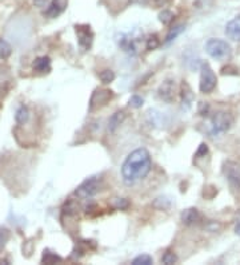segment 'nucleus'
I'll return each instance as SVG.
<instances>
[{"label": "nucleus", "mask_w": 240, "mask_h": 265, "mask_svg": "<svg viewBox=\"0 0 240 265\" xmlns=\"http://www.w3.org/2000/svg\"><path fill=\"white\" fill-rule=\"evenodd\" d=\"M152 168L151 154L147 149H136L122 165V177L126 185H135L148 176Z\"/></svg>", "instance_id": "obj_1"}, {"label": "nucleus", "mask_w": 240, "mask_h": 265, "mask_svg": "<svg viewBox=\"0 0 240 265\" xmlns=\"http://www.w3.org/2000/svg\"><path fill=\"white\" fill-rule=\"evenodd\" d=\"M233 125V117L227 112H217L210 117L207 123V131L212 137L224 134Z\"/></svg>", "instance_id": "obj_2"}, {"label": "nucleus", "mask_w": 240, "mask_h": 265, "mask_svg": "<svg viewBox=\"0 0 240 265\" xmlns=\"http://www.w3.org/2000/svg\"><path fill=\"white\" fill-rule=\"evenodd\" d=\"M206 51L211 58L216 61H228L232 55V48L229 43L221 39H210L206 43Z\"/></svg>", "instance_id": "obj_3"}, {"label": "nucleus", "mask_w": 240, "mask_h": 265, "mask_svg": "<svg viewBox=\"0 0 240 265\" xmlns=\"http://www.w3.org/2000/svg\"><path fill=\"white\" fill-rule=\"evenodd\" d=\"M217 85V78L215 71L212 70L207 62H203L200 66V82H199V90L203 94H210L215 90Z\"/></svg>", "instance_id": "obj_4"}, {"label": "nucleus", "mask_w": 240, "mask_h": 265, "mask_svg": "<svg viewBox=\"0 0 240 265\" xmlns=\"http://www.w3.org/2000/svg\"><path fill=\"white\" fill-rule=\"evenodd\" d=\"M100 189H102V180L96 178V177H91V178H87L76 189V196L82 200L91 198L100 192Z\"/></svg>", "instance_id": "obj_5"}, {"label": "nucleus", "mask_w": 240, "mask_h": 265, "mask_svg": "<svg viewBox=\"0 0 240 265\" xmlns=\"http://www.w3.org/2000/svg\"><path fill=\"white\" fill-rule=\"evenodd\" d=\"M224 176L233 189H240V164L235 161H225L223 166Z\"/></svg>", "instance_id": "obj_6"}, {"label": "nucleus", "mask_w": 240, "mask_h": 265, "mask_svg": "<svg viewBox=\"0 0 240 265\" xmlns=\"http://www.w3.org/2000/svg\"><path fill=\"white\" fill-rule=\"evenodd\" d=\"M112 98H114V94L111 90H95L90 100V110L94 112L96 109L103 108Z\"/></svg>", "instance_id": "obj_7"}, {"label": "nucleus", "mask_w": 240, "mask_h": 265, "mask_svg": "<svg viewBox=\"0 0 240 265\" xmlns=\"http://www.w3.org/2000/svg\"><path fill=\"white\" fill-rule=\"evenodd\" d=\"M75 28H76L80 48L83 51H87L91 47L92 40H94V32L91 31V27L87 24H83V26H76Z\"/></svg>", "instance_id": "obj_8"}, {"label": "nucleus", "mask_w": 240, "mask_h": 265, "mask_svg": "<svg viewBox=\"0 0 240 265\" xmlns=\"http://www.w3.org/2000/svg\"><path fill=\"white\" fill-rule=\"evenodd\" d=\"M175 91H176L175 82L171 81V79L164 81L159 87L160 99H163L164 102H167V103H171L172 100H174V98H175Z\"/></svg>", "instance_id": "obj_9"}, {"label": "nucleus", "mask_w": 240, "mask_h": 265, "mask_svg": "<svg viewBox=\"0 0 240 265\" xmlns=\"http://www.w3.org/2000/svg\"><path fill=\"white\" fill-rule=\"evenodd\" d=\"M65 7H67V0H52L50 4H48V7L44 11V15L47 18H57V16L60 15L61 12L64 11Z\"/></svg>", "instance_id": "obj_10"}, {"label": "nucleus", "mask_w": 240, "mask_h": 265, "mask_svg": "<svg viewBox=\"0 0 240 265\" xmlns=\"http://www.w3.org/2000/svg\"><path fill=\"white\" fill-rule=\"evenodd\" d=\"M225 35L233 42H240V15H237L235 19L227 23V26H225Z\"/></svg>", "instance_id": "obj_11"}, {"label": "nucleus", "mask_w": 240, "mask_h": 265, "mask_svg": "<svg viewBox=\"0 0 240 265\" xmlns=\"http://www.w3.org/2000/svg\"><path fill=\"white\" fill-rule=\"evenodd\" d=\"M32 67L36 73L46 74L51 71V59L48 57H39L34 61Z\"/></svg>", "instance_id": "obj_12"}, {"label": "nucleus", "mask_w": 240, "mask_h": 265, "mask_svg": "<svg viewBox=\"0 0 240 265\" xmlns=\"http://www.w3.org/2000/svg\"><path fill=\"white\" fill-rule=\"evenodd\" d=\"M200 220V213H199L198 209H195V207H190V209H187L182 213V221L186 225H194Z\"/></svg>", "instance_id": "obj_13"}, {"label": "nucleus", "mask_w": 240, "mask_h": 265, "mask_svg": "<svg viewBox=\"0 0 240 265\" xmlns=\"http://www.w3.org/2000/svg\"><path fill=\"white\" fill-rule=\"evenodd\" d=\"M180 98H182V103L183 106L186 104V108L188 109L194 100V94H192V90H191L190 85L187 82L182 83V88H180Z\"/></svg>", "instance_id": "obj_14"}, {"label": "nucleus", "mask_w": 240, "mask_h": 265, "mask_svg": "<svg viewBox=\"0 0 240 265\" xmlns=\"http://www.w3.org/2000/svg\"><path fill=\"white\" fill-rule=\"evenodd\" d=\"M124 118H126L124 112H116L115 114H112V117H111L110 121H108V130H110L111 133H114L119 127V125L124 121Z\"/></svg>", "instance_id": "obj_15"}, {"label": "nucleus", "mask_w": 240, "mask_h": 265, "mask_svg": "<svg viewBox=\"0 0 240 265\" xmlns=\"http://www.w3.org/2000/svg\"><path fill=\"white\" fill-rule=\"evenodd\" d=\"M28 118H30V112H28V109H27L26 106H20V108L16 110V114H15L16 122L19 123V125H24V123L28 121Z\"/></svg>", "instance_id": "obj_16"}, {"label": "nucleus", "mask_w": 240, "mask_h": 265, "mask_svg": "<svg viewBox=\"0 0 240 265\" xmlns=\"http://www.w3.org/2000/svg\"><path fill=\"white\" fill-rule=\"evenodd\" d=\"M184 30H186L184 26H176V27L171 28V31H170L167 36H166V40H164V43L168 44V43H171L172 40H175V39L178 38V36H179V35L182 34Z\"/></svg>", "instance_id": "obj_17"}, {"label": "nucleus", "mask_w": 240, "mask_h": 265, "mask_svg": "<svg viewBox=\"0 0 240 265\" xmlns=\"http://www.w3.org/2000/svg\"><path fill=\"white\" fill-rule=\"evenodd\" d=\"M61 257L57 256L56 253H52V252H48V250H44V254H43L42 262L43 264H55V262H60Z\"/></svg>", "instance_id": "obj_18"}, {"label": "nucleus", "mask_w": 240, "mask_h": 265, "mask_svg": "<svg viewBox=\"0 0 240 265\" xmlns=\"http://www.w3.org/2000/svg\"><path fill=\"white\" fill-rule=\"evenodd\" d=\"M153 260L148 254H140L132 260V265H152Z\"/></svg>", "instance_id": "obj_19"}, {"label": "nucleus", "mask_w": 240, "mask_h": 265, "mask_svg": "<svg viewBox=\"0 0 240 265\" xmlns=\"http://www.w3.org/2000/svg\"><path fill=\"white\" fill-rule=\"evenodd\" d=\"M11 52H12L11 46H10L6 40L0 39V58L2 59L8 58V57L11 55Z\"/></svg>", "instance_id": "obj_20"}, {"label": "nucleus", "mask_w": 240, "mask_h": 265, "mask_svg": "<svg viewBox=\"0 0 240 265\" xmlns=\"http://www.w3.org/2000/svg\"><path fill=\"white\" fill-rule=\"evenodd\" d=\"M99 78L103 83H111L115 79V73L112 70H104L99 74Z\"/></svg>", "instance_id": "obj_21"}, {"label": "nucleus", "mask_w": 240, "mask_h": 265, "mask_svg": "<svg viewBox=\"0 0 240 265\" xmlns=\"http://www.w3.org/2000/svg\"><path fill=\"white\" fill-rule=\"evenodd\" d=\"M147 50H156L157 47L160 46V39L157 35H151L148 39H147Z\"/></svg>", "instance_id": "obj_22"}, {"label": "nucleus", "mask_w": 240, "mask_h": 265, "mask_svg": "<svg viewBox=\"0 0 240 265\" xmlns=\"http://www.w3.org/2000/svg\"><path fill=\"white\" fill-rule=\"evenodd\" d=\"M159 20L163 24H170L174 20V14L170 10H163V11L160 12Z\"/></svg>", "instance_id": "obj_23"}, {"label": "nucleus", "mask_w": 240, "mask_h": 265, "mask_svg": "<svg viewBox=\"0 0 240 265\" xmlns=\"http://www.w3.org/2000/svg\"><path fill=\"white\" fill-rule=\"evenodd\" d=\"M8 240H10V231L6 228H0V252L4 249Z\"/></svg>", "instance_id": "obj_24"}, {"label": "nucleus", "mask_w": 240, "mask_h": 265, "mask_svg": "<svg viewBox=\"0 0 240 265\" xmlns=\"http://www.w3.org/2000/svg\"><path fill=\"white\" fill-rule=\"evenodd\" d=\"M178 261V257H176L175 254L172 253V252H166V253L163 254V257H162V262L166 265H171V264H175V262Z\"/></svg>", "instance_id": "obj_25"}, {"label": "nucleus", "mask_w": 240, "mask_h": 265, "mask_svg": "<svg viewBox=\"0 0 240 265\" xmlns=\"http://www.w3.org/2000/svg\"><path fill=\"white\" fill-rule=\"evenodd\" d=\"M143 103H144V99H143L141 96H139V95L131 96L130 104H131V106H132V108L139 109V108H141V106H143Z\"/></svg>", "instance_id": "obj_26"}, {"label": "nucleus", "mask_w": 240, "mask_h": 265, "mask_svg": "<svg viewBox=\"0 0 240 265\" xmlns=\"http://www.w3.org/2000/svg\"><path fill=\"white\" fill-rule=\"evenodd\" d=\"M207 154H208V146H207L206 143H202L195 155H196V158H203L206 157Z\"/></svg>", "instance_id": "obj_27"}, {"label": "nucleus", "mask_w": 240, "mask_h": 265, "mask_svg": "<svg viewBox=\"0 0 240 265\" xmlns=\"http://www.w3.org/2000/svg\"><path fill=\"white\" fill-rule=\"evenodd\" d=\"M115 207L116 209H127L128 207V202L124 198H116L115 200Z\"/></svg>", "instance_id": "obj_28"}, {"label": "nucleus", "mask_w": 240, "mask_h": 265, "mask_svg": "<svg viewBox=\"0 0 240 265\" xmlns=\"http://www.w3.org/2000/svg\"><path fill=\"white\" fill-rule=\"evenodd\" d=\"M155 3H156V6H159V7H163V6H166V4L168 3V0H155Z\"/></svg>", "instance_id": "obj_29"}, {"label": "nucleus", "mask_w": 240, "mask_h": 265, "mask_svg": "<svg viewBox=\"0 0 240 265\" xmlns=\"http://www.w3.org/2000/svg\"><path fill=\"white\" fill-rule=\"evenodd\" d=\"M235 232H236V235L240 237V219L236 221V225H235Z\"/></svg>", "instance_id": "obj_30"}, {"label": "nucleus", "mask_w": 240, "mask_h": 265, "mask_svg": "<svg viewBox=\"0 0 240 265\" xmlns=\"http://www.w3.org/2000/svg\"><path fill=\"white\" fill-rule=\"evenodd\" d=\"M44 2H46V0H35V3L36 4H42V3H44Z\"/></svg>", "instance_id": "obj_31"}]
</instances>
